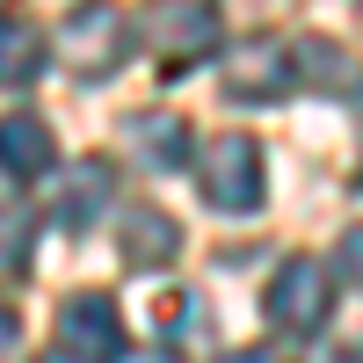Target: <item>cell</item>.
<instances>
[{"instance_id": "cell-1", "label": "cell", "mask_w": 363, "mask_h": 363, "mask_svg": "<svg viewBox=\"0 0 363 363\" xmlns=\"http://www.w3.org/2000/svg\"><path fill=\"white\" fill-rule=\"evenodd\" d=\"M262 313H269V327H277V335L313 342L320 327H327V313H335V284H327V269H320L313 255H291L277 277H269Z\"/></svg>"}, {"instance_id": "cell-2", "label": "cell", "mask_w": 363, "mask_h": 363, "mask_svg": "<svg viewBox=\"0 0 363 363\" xmlns=\"http://www.w3.org/2000/svg\"><path fill=\"white\" fill-rule=\"evenodd\" d=\"M124 51H131V22L109 0H87V8H73L58 22V58H66L73 80H109L124 66Z\"/></svg>"}, {"instance_id": "cell-3", "label": "cell", "mask_w": 363, "mask_h": 363, "mask_svg": "<svg viewBox=\"0 0 363 363\" xmlns=\"http://www.w3.org/2000/svg\"><path fill=\"white\" fill-rule=\"evenodd\" d=\"M138 37L145 51L160 58V66H196V58L218 51V8L211 0H153V8L138 15Z\"/></svg>"}, {"instance_id": "cell-4", "label": "cell", "mask_w": 363, "mask_h": 363, "mask_svg": "<svg viewBox=\"0 0 363 363\" xmlns=\"http://www.w3.org/2000/svg\"><path fill=\"white\" fill-rule=\"evenodd\" d=\"M196 182H203V196L218 203V211H255V203H262V189H269V174H262V145H255L247 131L211 138V145H203Z\"/></svg>"}, {"instance_id": "cell-5", "label": "cell", "mask_w": 363, "mask_h": 363, "mask_svg": "<svg viewBox=\"0 0 363 363\" xmlns=\"http://www.w3.org/2000/svg\"><path fill=\"white\" fill-rule=\"evenodd\" d=\"M58 349H66V363H116L124 356V313L102 291L66 298L58 306Z\"/></svg>"}, {"instance_id": "cell-6", "label": "cell", "mask_w": 363, "mask_h": 363, "mask_svg": "<svg viewBox=\"0 0 363 363\" xmlns=\"http://www.w3.org/2000/svg\"><path fill=\"white\" fill-rule=\"evenodd\" d=\"M298 87V73H291V51L284 44H240L233 58H225V95L233 102H277V95H291Z\"/></svg>"}, {"instance_id": "cell-7", "label": "cell", "mask_w": 363, "mask_h": 363, "mask_svg": "<svg viewBox=\"0 0 363 363\" xmlns=\"http://www.w3.org/2000/svg\"><path fill=\"white\" fill-rule=\"evenodd\" d=\"M124 145H131V160L153 167V174L189 167V124H182L174 109H138V116H124Z\"/></svg>"}, {"instance_id": "cell-8", "label": "cell", "mask_w": 363, "mask_h": 363, "mask_svg": "<svg viewBox=\"0 0 363 363\" xmlns=\"http://www.w3.org/2000/svg\"><path fill=\"white\" fill-rule=\"evenodd\" d=\"M58 167V145H51V124L37 109H15V116H0V174L8 182H37Z\"/></svg>"}, {"instance_id": "cell-9", "label": "cell", "mask_w": 363, "mask_h": 363, "mask_svg": "<svg viewBox=\"0 0 363 363\" xmlns=\"http://www.w3.org/2000/svg\"><path fill=\"white\" fill-rule=\"evenodd\" d=\"M109 196H116V167L109 160H73V174L58 182V203H51L58 233H87L109 211Z\"/></svg>"}, {"instance_id": "cell-10", "label": "cell", "mask_w": 363, "mask_h": 363, "mask_svg": "<svg viewBox=\"0 0 363 363\" xmlns=\"http://www.w3.org/2000/svg\"><path fill=\"white\" fill-rule=\"evenodd\" d=\"M291 73L320 87V95H363V58L342 51L335 37H306V44H291Z\"/></svg>"}, {"instance_id": "cell-11", "label": "cell", "mask_w": 363, "mask_h": 363, "mask_svg": "<svg viewBox=\"0 0 363 363\" xmlns=\"http://www.w3.org/2000/svg\"><path fill=\"white\" fill-rule=\"evenodd\" d=\"M116 247H124L131 269H167V262L182 255V225L167 218V211L138 203V211H124V233H116Z\"/></svg>"}, {"instance_id": "cell-12", "label": "cell", "mask_w": 363, "mask_h": 363, "mask_svg": "<svg viewBox=\"0 0 363 363\" xmlns=\"http://www.w3.org/2000/svg\"><path fill=\"white\" fill-rule=\"evenodd\" d=\"M44 66H51L44 29L29 22V15H0V87H29Z\"/></svg>"}, {"instance_id": "cell-13", "label": "cell", "mask_w": 363, "mask_h": 363, "mask_svg": "<svg viewBox=\"0 0 363 363\" xmlns=\"http://www.w3.org/2000/svg\"><path fill=\"white\" fill-rule=\"evenodd\" d=\"M15 269H29V218L0 203V277H15Z\"/></svg>"}, {"instance_id": "cell-14", "label": "cell", "mask_w": 363, "mask_h": 363, "mask_svg": "<svg viewBox=\"0 0 363 363\" xmlns=\"http://www.w3.org/2000/svg\"><path fill=\"white\" fill-rule=\"evenodd\" d=\"M342 269H349V284H363V225H349L342 240Z\"/></svg>"}, {"instance_id": "cell-15", "label": "cell", "mask_w": 363, "mask_h": 363, "mask_svg": "<svg viewBox=\"0 0 363 363\" xmlns=\"http://www.w3.org/2000/svg\"><path fill=\"white\" fill-rule=\"evenodd\" d=\"M15 342H22V327H15V313H8V306H0V356H8Z\"/></svg>"}, {"instance_id": "cell-16", "label": "cell", "mask_w": 363, "mask_h": 363, "mask_svg": "<svg viewBox=\"0 0 363 363\" xmlns=\"http://www.w3.org/2000/svg\"><path fill=\"white\" fill-rule=\"evenodd\" d=\"M225 363H277V356H269V349H233Z\"/></svg>"}, {"instance_id": "cell-17", "label": "cell", "mask_w": 363, "mask_h": 363, "mask_svg": "<svg viewBox=\"0 0 363 363\" xmlns=\"http://www.w3.org/2000/svg\"><path fill=\"white\" fill-rule=\"evenodd\" d=\"M313 363H363L356 349H327V356H313Z\"/></svg>"}, {"instance_id": "cell-18", "label": "cell", "mask_w": 363, "mask_h": 363, "mask_svg": "<svg viewBox=\"0 0 363 363\" xmlns=\"http://www.w3.org/2000/svg\"><path fill=\"white\" fill-rule=\"evenodd\" d=\"M233 8H255V15H269V8H284V0H233Z\"/></svg>"}, {"instance_id": "cell-19", "label": "cell", "mask_w": 363, "mask_h": 363, "mask_svg": "<svg viewBox=\"0 0 363 363\" xmlns=\"http://www.w3.org/2000/svg\"><path fill=\"white\" fill-rule=\"evenodd\" d=\"M138 363H174V356H167V349H153V356H138Z\"/></svg>"}]
</instances>
